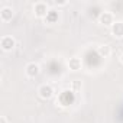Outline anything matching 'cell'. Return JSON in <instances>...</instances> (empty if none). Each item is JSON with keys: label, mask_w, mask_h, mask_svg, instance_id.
Listing matches in <instances>:
<instances>
[{"label": "cell", "mask_w": 123, "mask_h": 123, "mask_svg": "<svg viewBox=\"0 0 123 123\" xmlns=\"http://www.w3.org/2000/svg\"><path fill=\"white\" fill-rule=\"evenodd\" d=\"M52 5H54V6H67L68 2H67V0H64V2H54Z\"/></svg>", "instance_id": "obj_13"}, {"label": "cell", "mask_w": 123, "mask_h": 123, "mask_svg": "<svg viewBox=\"0 0 123 123\" xmlns=\"http://www.w3.org/2000/svg\"><path fill=\"white\" fill-rule=\"evenodd\" d=\"M120 61H122V64H123V54H122V56H120Z\"/></svg>", "instance_id": "obj_15"}, {"label": "cell", "mask_w": 123, "mask_h": 123, "mask_svg": "<svg viewBox=\"0 0 123 123\" xmlns=\"http://www.w3.org/2000/svg\"><path fill=\"white\" fill-rule=\"evenodd\" d=\"M78 88H81V84H80L78 81H74V83H73V91L75 93V91H78Z\"/></svg>", "instance_id": "obj_12"}, {"label": "cell", "mask_w": 123, "mask_h": 123, "mask_svg": "<svg viewBox=\"0 0 123 123\" xmlns=\"http://www.w3.org/2000/svg\"><path fill=\"white\" fill-rule=\"evenodd\" d=\"M97 54H98L101 58H109L110 54H111V49H110V46H109L107 43H101V45H98V48H97Z\"/></svg>", "instance_id": "obj_10"}, {"label": "cell", "mask_w": 123, "mask_h": 123, "mask_svg": "<svg viewBox=\"0 0 123 123\" xmlns=\"http://www.w3.org/2000/svg\"><path fill=\"white\" fill-rule=\"evenodd\" d=\"M0 46H2V49L5 52H9V51L15 49L16 39L13 36H10V35H5V36H2V39H0Z\"/></svg>", "instance_id": "obj_2"}, {"label": "cell", "mask_w": 123, "mask_h": 123, "mask_svg": "<svg viewBox=\"0 0 123 123\" xmlns=\"http://www.w3.org/2000/svg\"><path fill=\"white\" fill-rule=\"evenodd\" d=\"M38 94H39L41 98H43V100H49V98L54 97L55 91H54V87H52L51 84H42V86L38 88Z\"/></svg>", "instance_id": "obj_4"}, {"label": "cell", "mask_w": 123, "mask_h": 123, "mask_svg": "<svg viewBox=\"0 0 123 123\" xmlns=\"http://www.w3.org/2000/svg\"><path fill=\"white\" fill-rule=\"evenodd\" d=\"M98 23L103 25V26H109L111 28V25L114 23V15L109 10H103L100 15H98Z\"/></svg>", "instance_id": "obj_3"}, {"label": "cell", "mask_w": 123, "mask_h": 123, "mask_svg": "<svg viewBox=\"0 0 123 123\" xmlns=\"http://www.w3.org/2000/svg\"><path fill=\"white\" fill-rule=\"evenodd\" d=\"M58 12L56 10H54V9H51L49 10V13L46 15V18L43 19L45 20V23H49V25H52V23H56L58 22Z\"/></svg>", "instance_id": "obj_11"}, {"label": "cell", "mask_w": 123, "mask_h": 123, "mask_svg": "<svg viewBox=\"0 0 123 123\" xmlns=\"http://www.w3.org/2000/svg\"><path fill=\"white\" fill-rule=\"evenodd\" d=\"M0 123H9L6 116H0Z\"/></svg>", "instance_id": "obj_14"}, {"label": "cell", "mask_w": 123, "mask_h": 123, "mask_svg": "<svg viewBox=\"0 0 123 123\" xmlns=\"http://www.w3.org/2000/svg\"><path fill=\"white\" fill-rule=\"evenodd\" d=\"M49 5L46 2H36L33 5V15L38 18V19H45L46 15L49 13Z\"/></svg>", "instance_id": "obj_1"}, {"label": "cell", "mask_w": 123, "mask_h": 123, "mask_svg": "<svg viewBox=\"0 0 123 123\" xmlns=\"http://www.w3.org/2000/svg\"><path fill=\"white\" fill-rule=\"evenodd\" d=\"M67 64H68V68L73 70V71H78V70H81V67H83V62H81V59H80L78 56H71V58L67 61Z\"/></svg>", "instance_id": "obj_9"}, {"label": "cell", "mask_w": 123, "mask_h": 123, "mask_svg": "<svg viewBox=\"0 0 123 123\" xmlns=\"http://www.w3.org/2000/svg\"><path fill=\"white\" fill-rule=\"evenodd\" d=\"M73 93H74V91H71V90H65V91H62V94L59 96V103L62 104V106H68V104H71V103L74 101V96H73Z\"/></svg>", "instance_id": "obj_8"}, {"label": "cell", "mask_w": 123, "mask_h": 123, "mask_svg": "<svg viewBox=\"0 0 123 123\" xmlns=\"http://www.w3.org/2000/svg\"><path fill=\"white\" fill-rule=\"evenodd\" d=\"M13 15H15V10L12 6H2V9H0V20L5 23L12 20Z\"/></svg>", "instance_id": "obj_6"}, {"label": "cell", "mask_w": 123, "mask_h": 123, "mask_svg": "<svg viewBox=\"0 0 123 123\" xmlns=\"http://www.w3.org/2000/svg\"><path fill=\"white\" fill-rule=\"evenodd\" d=\"M25 74H26L29 78H36V77L41 74V67H39V64H36V62H29V64L25 67Z\"/></svg>", "instance_id": "obj_5"}, {"label": "cell", "mask_w": 123, "mask_h": 123, "mask_svg": "<svg viewBox=\"0 0 123 123\" xmlns=\"http://www.w3.org/2000/svg\"><path fill=\"white\" fill-rule=\"evenodd\" d=\"M110 32L114 38L122 39L123 38V20H114V23L110 28Z\"/></svg>", "instance_id": "obj_7"}]
</instances>
